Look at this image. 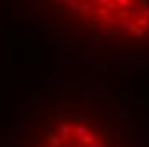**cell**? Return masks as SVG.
<instances>
[{
	"label": "cell",
	"instance_id": "cell-1",
	"mask_svg": "<svg viewBox=\"0 0 149 147\" xmlns=\"http://www.w3.org/2000/svg\"><path fill=\"white\" fill-rule=\"evenodd\" d=\"M15 147H146L135 120L110 94L67 91L41 99Z\"/></svg>",
	"mask_w": 149,
	"mask_h": 147
},
{
	"label": "cell",
	"instance_id": "cell-2",
	"mask_svg": "<svg viewBox=\"0 0 149 147\" xmlns=\"http://www.w3.org/2000/svg\"><path fill=\"white\" fill-rule=\"evenodd\" d=\"M65 41L96 57L149 58V0H45Z\"/></svg>",
	"mask_w": 149,
	"mask_h": 147
}]
</instances>
